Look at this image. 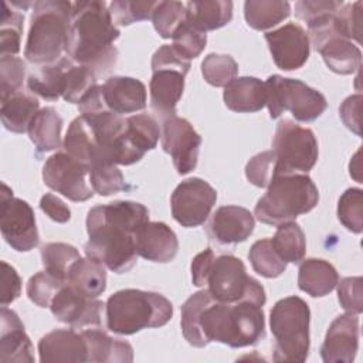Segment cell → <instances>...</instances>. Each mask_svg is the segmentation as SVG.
Returning a JSON list of instances; mask_svg holds the SVG:
<instances>
[{
	"instance_id": "cell-1",
	"label": "cell",
	"mask_w": 363,
	"mask_h": 363,
	"mask_svg": "<svg viewBox=\"0 0 363 363\" xmlns=\"http://www.w3.org/2000/svg\"><path fill=\"white\" fill-rule=\"evenodd\" d=\"M261 303L240 301L217 302L207 289L189 296L182 305L180 326L184 339L194 347L220 342L230 347H245L265 336V318Z\"/></svg>"
},
{
	"instance_id": "cell-2",
	"label": "cell",
	"mask_w": 363,
	"mask_h": 363,
	"mask_svg": "<svg viewBox=\"0 0 363 363\" xmlns=\"http://www.w3.org/2000/svg\"><path fill=\"white\" fill-rule=\"evenodd\" d=\"M149 221V210L136 201L119 200L95 206L86 216L85 255L108 269L128 272L138 258L136 233Z\"/></svg>"
},
{
	"instance_id": "cell-3",
	"label": "cell",
	"mask_w": 363,
	"mask_h": 363,
	"mask_svg": "<svg viewBox=\"0 0 363 363\" xmlns=\"http://www.w3.org/2000/svg\"><path fill=\"white\" fill-rule=\"evenodd\" d=\"M119 34L105 1H75L65 52L74 62L89 68L95 75L105 74L116 64L118 50L113 43Z\"/></svg>"
},
{
	"instance_id": "cell-4",
	"label": "cell",
	"mask_w": 363,
	"mask_h": 363,
	"mask_svg": "<svg viewBox=\"0 0 363 363\" xmlns=\"http://www.w3.org/2000/svg\"><path fill=\"white\" fill-rule=\"evenodd\" d=\"M72 3L64 0L34 1L24 57L35 65H51L62 58L71 23Z\"/></svg>"
},
{
	"instance_id": "cell-5",
	"label": "cell",
	"mask_w": 363,
	"mask_h": 363,
	"mask_svg": "<svg viewBox=\"0 0 363 363\" xmlns=\"http://www.w3.org/2000/svg\"><path fill=\"white\" fill-rule=\"evenodd\" d=\"M105 312L111 332L133 335L142 329L166 325L172 319L173 305L157 292L122 289L108 298Z\"/></svg>"
},
{
	"instance_id": "cell-6",
	"label": "cell",
	"mask_w": 363,
	"mask_h": 363,
	"mask_svg": "<svg viewBox=\"0 0 363 363\" xmlns=\"http://www.w3.org/2000/svg\"><path fill=\"white\" fill-rule=\"evenodd\" d=\"M318 201V187L306 173H279L257 201L254 213L261 223L279 225L309 213Z\"/></svg>"
},
{
	"instance_id": "cell-7",
	"label": "cell",
	"mask_w": 363,
	"mask_h": 363,
	"mask_svg": "<svg viewBox=\"0 0 363 363\" xmlns=\"http://www.w3.org/2000/svg\"><path fill=\"white\" fill-rule=\"evenodd\" d=\"M309 320L308 303L299 296L279 299L271 309L269 326L275 339V362H305L309 353Z\"/></svg>"
},
{
	"instance_id": "cell-8",
	"label": "cell",
	"mask_w": 363,
	"mask_h": 363,
	"mask_svg": "<svg viewBox=\"0 0 363 363\" xmlns=\"http://www.w3.org/2000/svg\"><path fill=\"white\" fill-rule=\"evenodd\" d=\"M269 116L277 119L285 111L299 122H311L319 118L326 106V98L305 82L281 75H271L264 82Z\"/></svg>"
},
{
	"instance_id": "cell-9",
	"label": "cell",
	"mask_w": 363,
	"mask_h": 363,
	"mask_svg": "<svg viewBox=\"0 0 363 363\" xmlns=\"http://www.w3.org/2000/svg\"><path fill=\"white\" fill-rule=\"evenodd\" d=\"M206 285L217 302L234 303L248 299L264 305L267 301L262 285L247 275L240 258L230 254L214 258Z\"/></svg>"
},
{
	"instance_id": "cell-10",
	"label": "cell",
	"mask_w": 363,
	"mask_h": 363,
	"mask_svg": "<svg viewBox=\"0 0 363 363\" xmlns=\"http://www.w3.org/2000/svg\"><path fill=\"white\" fill-rule=\"evenodd\" d=\"M272 150L278 162L279 173H308L318 160V140L313 132L282 119L275 129Z\"/></svg>"
},
{
	"instance_id": "cell-11",
	"label": "cell",
	"mask_w": 363,
	"mask_h": 363,
	"mask_svg": "<svg viewBox=\"0 0 363 363\" xmlns=\"http://www.w3.org/2000/svg\"><path fill=\"white\" fill-rule=\"evenodd\" d=\"M0 230L4 241L18 252L31 251L38 245L40 237L31 206L23 199L13 197L6 183H1L0 193Z\"/></svg>"
},
{
	"instance_id": "cell-12",
	"label": "cell",
	"mask_w": 363,
	"mask_h": 363,
	"mask_svg": "<svg viewBox=\"0 0 363 363\" xmlns=\"http://www.w3.org/2000/svg\"><path fill=\"white\" fill-rule=\"evenodd\" d=\"M216 201L217 191L213 186L200 177H190L172 193V216L183 227H197L208 218Z\"/></svg>"
},
{
	"instance_id": "cell-13",
	"label": "cell",
	"mask_w": 363,
	"mask_h": 363,
	"mask_svg": "<svg viewBox=\"0 0 363 363\" xmlns=\"http://www.w3.org/2000/svg\"><path fill=\"white\" fill-rule=\"evenodd\" d=\"M88 176L89 169L67 152L54 153L43 167L44 184L71 201H85L92 197L94 190L88 184Z\"/></svg>"
},
{
	"instance_id": "cell-14",
	"label": "cell",
	"mask_w": 363,
	"mask_h": 363,
	"mask_svg": "<svg viewBox=\"0 0 363 363\" xmlns=\"http://www.w3.org/2000/svg\"><path fill=\"white\" fill-rule=\"evenodd\" d=\"M162 147L172 156L179 174H187L197 166L201 136L193 125L180 116H169L162 126Z\"/></svg>"
},
{
	"instance_id": "cell-15",
	"label": "cell",
	"mask_w": 363,
	"mask_h": 363,
	"mask_svg": "<svg viewBox=\"0 0 363 363\" xmlns=\"http://www.w3.org/2000/svg\"><path fill=\"white\" fill-rule=\"evenodd\" d=\"M265 41L275 65L284 71L301 68L309 57L311 44L308 33L295 23H288L265 33Z\"/></svg>"
},
{
	"instance_id": "cell-16",
	"label": "cell",
	"mask_w": 363,
	"mask_h": 363,
	"mask_svg": "<svg viewBox=\"0 0 363 363\" xmlns=\"http://www.w3.org/2000/svg\"><path fill=\"white\" fill-rule=\"evenodd\" d=\"M104 303L96 298H86L65 284L54 296L50 309L58 322L72 328L99 326Z\"/></svg>"
},
{
	"instance_id": "cell-17",
	"label": "cell",
	"mask_w": 363,
	"mask_h": 363,
	"mask_svg": "<svg viewBox=\"0 0 363 363\" xmlns=\"http://www.w3.org/2000/svg\"><path fill=\"white\" fill-rule=\"evenodd\" d=\"M359 349V318L353 313L339 315L329 326L320 356L325 363H352Z\"/></svg>"
},
{
	"instance_id": "cell-18",
	"label": "cell",
	"mask_w": 363,
	"mask_h": 363,
	"mask_svg": "<svg viewBox=\"0 0 363 363\" xmlns=\"http://www.w3.org/2000/svg\"><path fill=\"white\" fill-rule=\"evenodd\" d=\"M255 220L250 210L240 206H221L213 214L207 231L220 244H238L254 231Z\"/></svg>"
},
{
	"instance_id": "cell-19",
	"label": "cell",
	"mask_w": 363,
	"mask_h": 363,
	"mask_svg": "<svg viewBox=\"0 0 363 363\" xmlns=\"http://www.w3.org/2000/svg\"><path fill=\"white\" fill-rule=\"evenodd\" d=\"M34 349L18 315L1 306L0 312V362L33 363Z\"/></svg>"
},
{
	"instance_id": "cell-20",
	"label": "cell",
	"mask_w": 363,
	"mask_h": 363,
	"mask_svg": "<svg viewBox=\"0 0 363 363\" xmlns=\"http://www.w3.org/2000/svg\"><path fill=\"white\" fill-rule=\"evenodd\" d=\"M40 362H88L85 336L74 329H57L44 335L38 342Z\"/></svg>"
},
{
	"instance_id": "cell-21",
	"label": "cell",
	"mask_w": 363,
	"mask_h": 363,
	"mask_svg": "<svg viewBox=\"0 0 363 363\" xmlns=\"http://www.w3.org/2000/svg\"><path fill=\"white\" fill-rule=\"evenodd\" d=\"M179 250L174 231L162 221H147L136 233L138 255L153 262H170Z\"/></svg>"
},
{
	"instance_id": "cell-22",
	"label": "cell",
	"mask_w": 363,
	"mask_h": 363,
	"mask_svg": "<svg viewBox=\"0 0 363 363\" xmlns=\"http://www.w3.org/2000/svg\"><path fill=\"white\" fill-rule=\"evenodd\" d=\"M150 89V106L162 118H169L176 113L177 102L184 89L186 72L176 68H153Z\"/></svg>"
},
{
	"instance_id": "cell-23",
	"label": "cell",
	"mask_w": 363,
	"mask_h": 363,
	"mask_svg": "<svg viewBox=\"0 0 363 363\" xmlns=\"http://www.w3.org/2000/svg\"><path fill=\"white\" fill-rule=\"evenodd\" d=\"M106 108L118 115L138 112L146 108V86L130 77H111L102 85Z\"/></svg>"
},
{
	"instance_id": "cell-24",
	"label": "cell",
	"mask_w": 363,
	"mask_h": 363,
	"mask_svg": "<svg viewBox=\"0 0 363 363\" xmlns=\"http://www.w3.org/2000/svg\"><path fill=\"white\" fill-rule=\"evenodd\" d=\"M224 104L234 112H257L265 106V84L255 77H240L224 86Z\"/></svg>"
},
{
	"instance_id": "cell-25",
	"label": "cell",
	"mask_w": 363,
	"mask_h": 363,
	"mask_svg": "<svg viewBox=\"0 0 363 363\" xmlns=\"http://www.w3.org/2000/svg\"><path fill=\"white\" fill-rule=\"evenodd\" d=\"M88 345L91 363H129L133 360L132 346L121 339H113L101 329L82 330Z\"/></svg>"
},
{
	"instance_id": "cell-26",
	"label": "cell",
	"mask_w": 363,
	"mask_h": 363,
	"mask_svg": "<svg viewBox=\"0 0 363 363\" xmlns=\"http://www.w3.org/2000/svg\"><path fill=\"white\" fill-rule=\"evenodd\" d=\"M337 282L339 275L336 268L325 259L309 258L299 265L298 286L313 298L330 294L336 288Z\"/></svg>"
},
{
	"instance_id": "cell-27",
	"label": "cell",
	"mask_w": 363,
	"mask_h": 363,
	"mask_svg": "<svg viewBox=\"0 0 363 363\" xmlns=\"http://www.w3.org/2000/svg\"><path fill=\"white\" fill-rule=\"evenodd\" d=\"M40 111V102L34 94L16 92L1 98V122L4 128L14 133L28 132L30 123Z\"/></svg>"
},
{
	"instance_id": "cell-28",
	"label": "cell",
	"mask_w": 363,
	"mask_h": 363,
	"mask_svg": "<svg viewBox=\"0 0 363 363\" xmlns=\"http://www.w3.org/2000/svg\"><path fill=\"white\" fill-rule=\"evenodd\" d=\"M330 71L342 75L353 74L360 68L362 52L359 47L343 35H333L318 50Z\"/></svg>"
},
{
	"instance_id": "cell-29",
	"label": "cell",
	"mask_w": 363,
	"mask_h": 363,
	"mask_svg": "<svg viewBox=\"0 0 363 363\" xmlns=\"http://www.w3.org/2000/svg\"><path fill=\"white\" fill-rule=\"evenodd\" d=\"M187 23L201 31L217 30L228 24L233 18V3L227 0L187 1Z\"/></svg>"
},
{
	"instance_id": "cell-30",
	"label": "cell",
	"mask_w": 363,
	"mask_h": 363,
	"mask_svg": "<svg viewBox=\"0 0 363 363\" xmlns=\"http://www.w3.org/2000/svg\"><path fill=\"white\" fill-rule=\"evenodd\" d=\"M67 284L86 298H98L106 288L105 265L94 258H79L69 269Z\"/></svg>"
},
{
	"instance_id": "cell-31",
	"label": "cell",
	"mask_w": 363,
	"mask_h": 363,
	"mask_svg": "<svg viewBox=\"0 0 363 363\" xmlns=\"http://www.w3.org/2000/svg\"><path fill=\"white\" fill-rule=\"evenodd\" d=\"M62 118L52 106L41 108L28 128L30 140L37 152H50L61 146Z\"/></svg>"
},
{
	"instance_id": "cell-32",
	"label": "cell",
	"mask_w": 363,
	"mask_h": 363,
	"mask_svg": "<svg viewBox=\"0 0 363 363\" xmlns=\"http://www.w3.org/2000/svg\"><path fill=\"white\" fill-rule=\"evenodd\" d=\"M69 64L71 61L68 58H61L55 64L40 67V69L31 74L27 79V86L30 92L48 101H55L62 96L65 86V74Z\"/></svg>"
},
{
	"instance_id": "cell-33",
	"label": "cell",
	"mask_w": 363,
	"mask_h": 363,
	"mask_svg": "<svg viewBox=\"0 0 363 363\" xmlns=\"http://www.w3.org/2000/svg\"><path fill=\"white\" fill-rule=\"evenodd\" d=\"M64 152L84 163L88 169L94 164L96 157V143L91 125L82 115L77 116L69 123L64 139Z\"/></svg>"
},
{
	"instance_id": "cell-34",
	"label": "cell",
	"mask_w": 363,
	"mask_h": 363,
	"mask_svg": "<svg viewBox=\"0 0 363 363\" xmlns=\"http://www.w3.org/2000/svg\"><path fill=\"white\" fill-rule=\"evenodd\" d=\"M291 14V4L282 0H248L244 3V17L254 30H268Z\"/></svg>"
},
{
	"instance_id": "cell-35",
	"label": "cell",
	"mask_w": 363,
	"mask_h": 363,
	"mask_svg": "<svg viewBox=\"0 0 363 363\" xmlns=\"http://www.w3.org/2000/svg\"><path fill=\"white\" fill-rule=\"evenodd\" d=\"M277 231L271 238V244L277 254L288 264H298L306 252V238L302 228L295 223H284L277 225Z\"/></svg>"
},
{
	"instance_id": "cell-36",
	"label": "cell",
	"mask_w": 363,
	"mask_h": 363,
	"mask_svg": "<svg viewBox=\"0 0 363 363\" xmlns=\"http://www.w3.org/2000/svg\"><path fill=\"white\" fill-rule=\"evenodd\" d=\"M23 10L13 3L3 1L0 18V55H16L20 51L23 34Z\"/></svg>"
},
{
	"instance_id": "cell-37",
	"label": "cell",
	"mask_w": 363,
	"mask_h": 363,
	"mask_svg": "<svg viewBox=\"0 0 363 363\" xmlns=\"http://www.w3.org/2000/svg\"><path fill=\"white\" fill-rule=\"evenodd\" d=\"M81 258L78 250L65 242H48L41 247V261L50 274L67 282L71 267Z\"/></svg>"
},
{
	"instance_id": "cell-38",
	"label": "cell",
	"mask_w": 363,
	"mask_h": 363,
	"mask_svg": "<svg viewBox=\"0 0 363 363\" xmlns=\"http://www.w3.org/2000/svg\"><path fill=\"white\" fill-rule=\"evenodd\" d=\"M254 271L265 278H277L286 269V262L277 254L271 238L255 241L248 252Z\"/></svg>"
},
{
	"instance_id": "cell-39",
	"label": "cell",
	"mask_w": 363,
	"mask_h": 363,
	"mask_svg": "<svg viewBox=\"0 0 363 363\" xmlns=\"http://www.w3.org/2000/svg\"><path fill=\"white\" fill-rule=\"evenodd\" d=\"M126 135L142 152L156 147L162 129L157 121L147 113H138L126 118Z\"/></svg>"
},
{
	"instance_id": "cell-40",
	"label": "cell",
	"mask_w": 363,
	"mask_h": 363,
	"mask_svg": "<svg viewBox=\"0 0 363 363\" xmlns=\"http://www.w3.org/2000/svg\"><path fill=\"white\" fill-rule=\"evenodd\" d=\"M186 20V4L182 1H157L152 14L153 27L162 38H173Z\"/></svg>"
},
{
	"instance_id": "cell-41",
	"label": "cell",
	"mask_w": 363,
	"mask_h": 363,
	"mask_svg": "<svg viewBox=\"0 0 363 363\" xmlns=\"http://www.w3.org/2000/svg\"><path fill=\"white\" fill-rule=\"evenodd\" d=\"M201 74L213 86H225L237 78L238 64L227 54H208L201 62Z\"/></svg>"
},
{
	"instance_id": "cell-42",
	"label": "cell",
	"mask_w": 363,
	"mask_h": 363,
	"mask_svg": "<svg viewBox=\"0 0 363 363\" xmlns=\"http://www.w3.org/2000/svg\"><path fill=\"white\" fill-rule=\"evenodd\" d=\"M96 86V75L86 67L69 64L65 74L62 98L69 104H79Z\"/></svg>"
},
{
	"instance_id": "cell-43",
	"label": "cell",
	"mask_w": 363,
	"mask_h": 363,
	"mask_svg": "<svg viewBox=\"0 0 363 363\" xmlns=\"http://www.w3.org/2000/svg\"><path fill=\"white\" fill-rule=\"evenodd\" d=\"M92 190L101 196H109L128 189L122 172L113 163H98L89 169Z\"/></svg>"
},
{
	"instance_id": "cell-44",
	"label": "cell",
	"mask_w": 363,
	"mask_h": 363,
	"mask_svg": "<svg viewBox=\"0 0 363 363\" xmlns=\"http://www.w3.org/2000/svg\"><path fill=\"white\" fill-rule=\"evenodd\" d=\"M337 218L352 233L363 230V191L347 189L337 201Z\"/></svg>"
},
{
	"instance_id": "cell-45",
	"label": "cell",
	"mask_w": 363,
	"mask_h": 363,
	"mask_svg": "<svg viewBox=\"0 0 363 363\" xmlns=\"http://www.w3.org/2000/svg\"><path fill=\"white\" fill-rule=\"evenodd\" d=\"M65 284V281L57 278L48 271H41L28 279L27 295L35 305L41 308H50L54 296Z\"/></svg>"
},
{
	"instance_id": "cell-46",
	"label": "cell",
	"mask_w": 363,
	"mask_h": 363,
	"mask_svg": "<svg viewBox=\"0 0 363 363\" xmlns=\"http://www.w3.org/2000/svg\"><path fill=\"white\" fill-rule=\"evenodd\" d=\"M157 1L116 0L109 4V13L115 26H129L136 21L152 18Z\"/></svg>"
},
{
	"instance_id": "cell-47",
	"label": "cell",
	"mask_w": 363,
	"mask_h": 363,
	"mask_svg": "<svg viewBox=\"0 0 363 363\" xmlns=\"http://www.w3.org/2000/svg\"><path fill=\"white\" fill-rule=\"evenodd\" d=\"M278 174V162L274 150H265L255 155L245 166L248 182L257 187H268Z\"/></svg>"
},
{
	"instance_id": "cell-48",
	"label": "cell",
	"mask_w": 363,
	"mask_h": 363,
	"mask_svg": "<svg viewBox=\"0 0 363 363\" xmlns=\"http://www.w3.org/2000/svg\"><path fill=\"white\" fill-rule=\"evenodd\" d=\"M173 47L174 50L186 60L196 58L201 54L207 44V35L204 31L193 27L190 23H186L176 31L173 35Z\"/></svg>"
},
{
	"instance_id": "cell-49",
	"label": "cell",
	"mask_w": 363,
	"mask_h": 363,
	"mask_svg": "<svg viewBox=\"0 0 363 363\" xmlns=\"http://www.w3.org/2000/svg\"><path fill=\"white\" fill-rule=\"evenodd\" d=\"M26 64L16 55H3L0 58V91L1 98L20 92L24 84Z\"/></svg>"
},
{
	"instance_id": "cell-50",
	"label": "cell",
	"mask_w": 363,
	"mask_h": 363,
	"mask_svg": "<svg viewBox=\"0 0 363 363\" xmlns=\"http://www.w3.org/2000/svg\"><path fill=\"white\" fill-rule=\"evenodd\" d=\"M337 298L347 313L360 315L363 311V279L362 277H347L337 282Z\"/></svg>"
},
{
	"instance_id": "cell-51",
	"label": "cell",
	"mask_w": 363,
	"mask_h": 363,
	"mask_svg": "<svg viewBox=\"0 0 363 363\" xmlns=\"http://www.w3.org/2000/svg\"><path fill=\"white\" fill-rule=\"evenodd\" d=\"M362 1L343 4L336 13L339 27L345 37L354 40L356 43L362 41Z\"/></svg>"
},
{
	"instance_id": "cell-52",
	"label": "cell",
	"mask_w": 363,
	"mask_h": 363,
	"mask_svg": "<svg viewBox=\"0 0 363 363\" xmlns=\"http://www.w3.org/2000/svg\"><path fill=\"white\" fill-rule=\"evenodd\" d=\"M345 3L340 0H301L295 3V14L306 24L328 14H335Z\"/></svg>"
},
{
	"instance_id": "cell-53",
	"label": "cell",
	"mask_w": 363,
	"mask_h": 363,
	"mask_svg": "<svg viewBox=\"0 0 363 363\" xmlns=\"http://www.w3.org/2000/svg\"><path fill=\"white\" fill-rule=\"evenodd\" d=\"M20 294H21V279L17 271L6 261H1V295H0L1 306H7L13 301H16L20 296Z\"/></svg>"
},
{
	"instance_id": "cell-54",
	"label": "cell",
	"mask_w": 363,
	"mask_h": 363,
	"mask_svg": "<svg viewBox=\"0 0 363 363\" xmlns=\"http://www.w3.org/2000/svg\"><path fill=\"white\" fill-rule=\"evenodd\" d=\"M176 68L183 72H189L190 69V61L183 58L173 45L164 44L160 48H157L152 57V69L153 68Z\"/></svg>"
},
{
	"instance_id": "cell-55",
	"label": "cell",
	"mask_w": 363,
	"mask_h": 363,
	"mask_svg": "<svg viewBox=\"0 0 363 363\" xmlns=\"http://www.w3.org/2000/svg\"><path fill=\"white\" fill-rule=\"evenodd\" d=\"M360 106H362V95L356 94L347 96L340 105L339 113L347 129L360 136Z\"/></svg>"
},
{
	"instance_id": "cell-56",
	"label": "cell",
	"mask_w": 363,
	"mask_h": 363,
	"mask_svg": "<svg viewBox=\"0 0 363 363\" xmlns=\"http://www.w3.org/2000/svg\"><path fill=\"white\" fill-rule=\"evenodd\" d=\"M214 252L211 248H207L199 252L191 261V279L193 285L204 286L207 284V278L214 261Z\"/></svg>"
},
{
	"instance_id": "cell-57",
	"label": "cell",
	"mask_w": 363,
	"mask_h": 363,
	"mask_svg": "<svg viewBox=\"0 0 363 363\" xmlns=\"http://www.w3.org/2000/svg\"><path fill=\"white\" fill-rule=\"evenodd\" d=\"M40 208L54 221L67 223L71 218V210L68 206L55 194L47 193L40 200Z\"/></svg>"
}]
</instances>
